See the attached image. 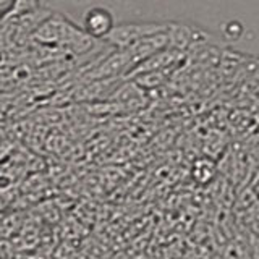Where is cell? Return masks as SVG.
<instances>
[{
  "mask_svg": "<svg viewBox=\"0 0 259 259\" xmlns=\"http://www.w3.org/2000/svg\"><path fill=\"white\" fill-rule=\"evenodd\" d=\"M32 39L40 44H51L75 52H84L93 46V37H89L84 31H79L59 15H49L34 29Z\"/></svg>",
  "mask_w": 259,
  "mask_h": 259,
  "instance_id": "cell-1",
  "label": "cell"
},
{
  "mask_svg": "<svg viewBox=\"0 0 259 259\" xmlns=\"http://www.w3.org/2000/svg\"><path fill=\"white\" fill-rule=\"evenodd\" d=\"M167 28H168L167 24H125V26L112 28V31L105 36V39H107L110 44L126 47L130 44L136 42V40L165 32Z\"/></svg>",
  "mask_w": 259,
  "mask_h": 259,
  "instance_id": "cell-2",
  "label": "cell"
},
{
  "mask_svg": "<svg viewBox=\"0 0 259 259\" xmlns=\"http://www.w3.org/2000/svg\"><path fill=\"white\" fill-rule=\"evenodd\" d=\"M113 28L112 15L104 8H93L84 16V32L89 37H105Z\"/></svg>",
  "mask_w": 259,
  "mask_h": 259,
  "instance_id": "cell-3",
  "label": "cell"
},
{
  "mask_svg": "<svg viewBox=\"0 0 259 259\" xmlns=\"http://www.w3.org/2000/svg\"><path fill=\"white\" fill-rule=\"evenodd\" d=\"M13 5V0H0V20L5 18V16L10 13Z\"/></svg>",
  "mask_w": 259,
  "mask_h": 259,
  "instance_id": "cell-4",
  "label": "cell"
}]
</instances>
